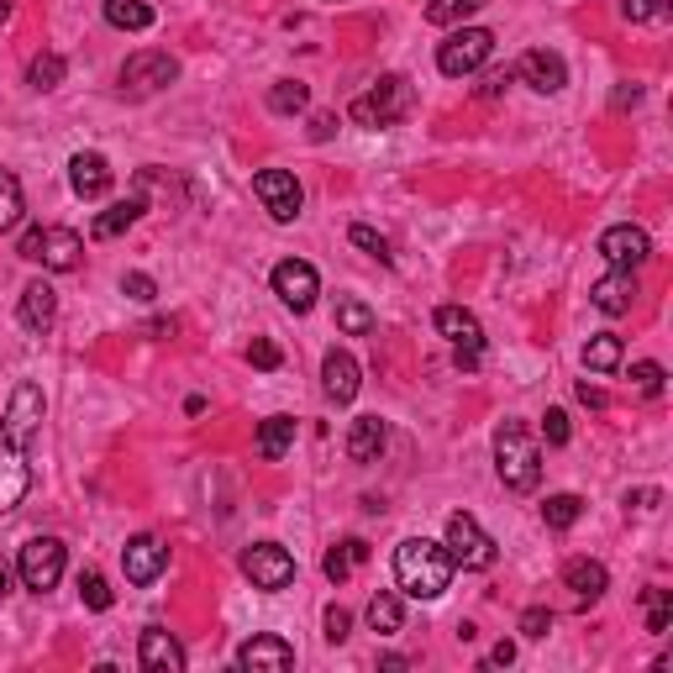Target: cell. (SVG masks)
I'll use <instances>...</instances> for the list:
<instances>
[{
	"label": "cell",
	"mask_w": 673,
	"mask_h": 673,
	"mask_svg": "<svg viewBox=\"0 0 673 673\" xmlns=\"http://www.w3.org/2000/svg\"><path fill=\"white\" fill-rule=\"evenodd\" d=\"M16 253H22L26 264L69 274V268H79V258H85V242H79V232H69V227H32Z\"/></svg>",
	"instance_id": "5b68a950"
},
{
	"label": "cell",
	"mask_w": 673,
	"mask_h": 673,
	"mask_svg": "<svg viewBox=\"0 0 673 673\" xmlns=\"http://www.w3.org/2000/svg\"><path fill=\"white\" fill-rule=\"evenodd\" d=\"M64 563H69V548L58 537H32L22 548V558H16V574H22V584L32 595H48L53 584L64 578Z\"/></svg>",
	"instance_id": "8992f818"
},
{
	"label": "cell",
	"mask_w": 673,
	"mask_h": 673,
	"mask_svg": "<svg viewBox=\"0 0 673 673\" xmlns=\"http://www.w3.org/2000/svg\"><path fill=\"white\" fill-rule=\"evenodd\" d=\"M663 379H669V374H663V363H631V385L642 389V395H663Z\"/></svg>",
	"instance_id": "ab89813d"
},
{
	"label": "cell",
	"mask_w": 673,
	"mask_h": 673,
	"mask_svg": "<svg viewBox=\"0 0 673 673\" xmlns=\"http://www.w3.org/2000/svg\"><path fill=\"white\" fill-rule=\"evenodd\" d=\"M336 327L347 336H368L374 332V311H368L363 300H353V295H342V300H336Z\"/></svg>",
	"instance_id": "1f68e13d"
},
{
	"label": "cell",
	"mask_w": 673,
	"mask_h": 673,
	"mask_svg": "<svg viewBox=\"0 0 673 673\" xmlns=\"http://www.w3.org/2000/svg\"><path fill=\"white\" fill-rule=\"evenodd\" d=\"M495 468H500L505 489H516V495L537 489V479H542V448H537V437L521 421H500V432H495Z\"/></svg>",
	"instance_id": "3957f363"
},
{
	"label": "cell",
	"mask_w": 673,
	"mask_h": 673,
	"mask_svg": "<svg viewBox=\"0 0 673 673\" xmlns=\"http://www.w3.org/2000/svg\"><path fill=\"white\" fill-rule=\"evenodd\" d=\"M332 132H336V117H316L311 121V137H316V143H327Z\"/></svg>",
	"instance_id": "f907efd6"
},
{
	"label": "cell",
	"mask_w": 673,
	"mask_h": 673,
	"mask_svg": "<svg viewBox=\"0 0 673 673\" xmlns=\"http://www.w3.org/2000/svg\"><path fill=\"white\" fill-rule=\"evenodd\" d=\"M321 389H327V400H336V406H353V400H358L363 368L347 347H332V353L321 358Z\"/></svg>",
	"instance_id": "5bb4252c"
},
{
	"label": "cell",
	"mask_w": 673,
	"mask_h": 673,
	"mask_svg": "<svg viewBox=\"0 0 673 673\" xmlns=\"http://www.w3.org/2000/svg\"><path fill=\"white\" fill-rule=\"evenodd\" d=\"M489 53H495V32H484V26H457L453 37L437 48V69L448 74V79H463V74L484 69Z\"/></svg>",
	"instance_id": "52a82bcc"
},
{
	"label": "cell",
	"mask_w": 673,
	"mask_h": 673,
	"mask_svg": "<svg viewBox=\"0 0 673 673\" xmlns=\"http://www.w3.org/2000/svg\"><path fill=\"white\" fill-rule=\"evenodd\" d=\"M289 448H295V416H268L264 427H258V457L279 463Z\"/></svg>",
	"instance_id": "4316f807"
},
{
	"label": "cell",
	"mask_w": 673,
	"mask_h": 673,
	"mask_svg": "<svg viewBox=\"0 0 673 673\" xmlns=\"http://www.w3.org/2000/svg\"><path fill=\"white\" fill-rule=\"evenodd\" d=\"M548 631H553V610H548V605H531V610H521V637H531V642H537V637H548Z\"/></svg>",
	"instance_id": "b9f144b4"
},
{
	"label": "cell",
	"mask_w": 673,
	"mask_h": 673,
	"mask_svg": "<svg viewBox=\"0 0 673 673\" xmlns=\"http://www.w3.org/2000/svg\"><path fill=\"white\" fill-rule=\"evenodd\" d=\"M143 211H147V200H143V195H126V200H117V206H106V211H100V217L90 221V238H96V242L121 238V232H126L132 221L143 217Z\"/></svg>",
	"instance_id": "d4e9b609"
},
{
	"label": "cell",
	"mask_w": 673,
	"mask_h": 673,
	"mask_svg": "<svg viewBox=\"0 0 673 673\" xmlns=\"http://www.w3.org/2000/svg\"><path fill=\"white\" fill-rule=\"evenodd\" d=\"M363 563H368V542H363V537H347V542H336L332 553L321 558V574L332 578V584H347L353 569H363Z\"/></svg>",
	"instance_id": "484cf974"
},
{
	"label": "cell",
	"mask_w": 673,
	"mask_h": 673,
	"mask_svg": "<svg viewBox=\"0 0 673 673\" xmlns=\"http://www.w3.org/2000/svg\"><path fill=\"white\" fill-rule=\"evenodd\" d=\"M253 195L264 200V211L274 221H295L300 206H306V190H300V179L289 168H258L253 174Z\"/></svg>",
	"instance_id": "30bf717a"
},
{
	"label": "cell",
	"mask_w": 673,
	"mask_h": 673,
	"mask_svg": "<svg viewBox=\"0 0 673 673\" xmlns=\"http://www.w3.org/2000/svg\"><path fill=\"white\" fill-rule=\"evenodd\" d=\"M238 669H253V673H285L295 669V648L285 637H253L238 648Z\"/></svg>",
	"instance_id": "e0dca14e"
},
{
	"label": "cell",
	"mask_w": 673,
	"mask_h": 673,
	"mask_svg": "<svg viewBox=\"0 0 673 673\" xmlns=\"http://www.w3.org/2000/svg\"><path fill=\"white\" fill-rule=\"evenodd\" d=\"M43 427V389L22 379L11 389V406L0 416V516H11L16 505L26 500L32 489V463H26V448Z\"/></svg>",
	"instance_id": "6da1fadb"
},
{
	"label": "cell",
	"mask_w": 673,
	"mask_h": 673,
	"mask_svg": "<svg viewBox=\"0 0 673 673\" xmlns=\"http://www.w3.org/2000/svg\"><path fill=\"white\" fill-rule=\"evenodd\" d=\"M516 79H521V85H531L537 96H558V90L569 85V64H563L553 48H531L527 58L516 64Z\"/></svg>",
	"instance_id": "9a60e30c"
},
{
	"label": "cell",
	"mask_w": 673,
	"mask_h": 673,
	"mask_svg": "<svg viewBox=\"0 0 673 673\" xmlns=\"http://www.w3.org/2000/svg\"><path fill=\"white\" fill-rule=\"evenodd\" d=\"M626 22H652L658 11H663V0H621Z\"/></svg>",
	"instance_id": "bcb514c9"
},
{
	"label": "cell",
	"mask_w": 673,
	"mask_h": 673,
	"mask_svg": "<svg viewBox=\"0 0 673 673\" xmlns=\"http://www.w3.org/2000/svg\"><path fill=\"white\" fill-rule=\"evenodd\" d=\"M26 200H22V179L11 174V168H0V232H11L16 221H22Z\"/></svg>",
	"instance_id": "4dcf8cb0"
},
{
	"label": "cell",
	"mask_w": 673,
	"mask_h": 673,
	"mask_svg": "<svg viewBox=\"0 0 673 673\" xmlns=\"http://www.w3.org/2000/svg\"><path fill=\"white\" fill-rule=\"evenodd\" d=\"M106 22L121 32H147L153 26V5L147 0H106Z\"/></svg>",
	"instance_id": "f546056e"
},
{
	"label": "cell",
	"mask_w": 673,
	"mask_h": 673,
	"mask_svg": "<svg viewBox=\"0 0 673 673\" xmlns=\"http://www.w3.org/2000/svg\"><path fill=\"white\" fill-rule=\"evenodd\" d=\"M121 295H126V300H137V306H147V300L158 295V285H153L147 274H121Z\"/></svg>",
	"instance_id": "7bdbcfd3"
},
{
	"label": "cell",
	"mask_w": 673,
	"mask_h": 673,
	"mask_svg": "<svg viewBox=\"0 0 673 673\" xmlns=\"http://www.w3.org/2000/svg\"><path fill=\"white\" fill-rule=\"evenodd\" d=\"M137 663H143L147 673H185V648L168 637L164 626H147L143 648H137Z\"/></svg>",
	"instance_id": "d6986e66"
},
{
	"label": "cell",
	"mask_w": 673,
	"mask_h": 673,
	"mask_svg": "<svg viewBox=\"0 0 673 673\" xmlns=\"http://www.w3.org/2000/svg\"><path fill=\"white\" fill-rule=\"evenodd\" d=\"M79 600L90 605V610H111V600H117V595H111V584H106V574H96V569H85V574H79Z\"/></svg>",
	"instance_id": "74e56055"
},
{
	"label": "cell",
	"mask_w": 673,
	"mask_h": 673,
	"mask_svg": "<svg viewBox=\"0 0 673 673\" xmlns=\"http://www.w3.org/2000/svg\"><path fill=\"white\" fill-rule=\"evenodd\" d=\"M516 663V642H495L489 648V669H510Z\"/></svg>",
	"instance_id": "c3c4849f"
},
{
	"label": "cell",
	"mask_w": 673,
	"mask_h": 673,
	"mask_svg": "<svg viewBox=\"0 0 673 673\" xmlns=\"http://www.w3.org/2000/svg\"><path fill=\"white\" fill-rule=\"evenodd\" d=\"M11 22V0H0V26Z\"/></svg>",
	"instance_id": "11a10c76"
},
{
	"label": "cell",
	"mask_w": 673,
	"mask_h": 673,
	"mask_svg": "<svg viewBox=\"0 0 673 673\" xmlns=\"http://www.w3.org/2000/svg\"><path fill=\"white\" fill-rule=\"evenodd\" d=\"M16 316H22L26 332H48L53 321H58V295H53L48 279H32V285L22 289V306H16Z\"/></svg>",
	"instance_id": "ffe728a7"
},
{
	"label": "cell",
	"mask_w": 673,
	"mask_h": 673,
	"mask_svg": "<svg viewBox=\"0 0 673 673\" xmlns=\"http://www.w3.org/2000/svg\"><path fill=\"white\" fill-rule=\"evenodd\" d=\"M321 626H327V642H347L353 637V610H342V605H327V616H321Z\"/></svg>",
	"instance_id": "60d3db41"
},
{
	"label": "cell",
	"mask_w": 673,
	"mask_h": 673,
	"mask_svg": "<svg viewBox=\"0 0 673 673\" xmlns=\"http://www.w3.org/2000/svg\"><path fill=\"white\" fill-rule=\"evenodd\" d=\"M437 332L448 336L453 347H463V353H479V347H484L479 316L463 311V306H442V311H437Z\"/></svg>",
	"instance_id": "7402d4cb"
},
{
	"label": "cell",
	"mask_w": 673,
	"mask_h": 673,
	"mask_svg": "<svg viewBox=\"0 0 673 673\" xmlns=\"http://www.w3.org/2000/svg\"><path fill=\"white\" fill-rule=\"evenodd\" d=\"M368 626H374L379 637H395V631L406 626V605H400V595H389V589H379V595L368 600Z\"/></svg>",
	"instance_id": "83f0119b"
},
{
	"label": "cell",
	"mask_w": 673,
	"mask_h": 673,
	"mask_svg": "<svg viewBox=\"0 0 673 673\" xmlns=\"http://www.w3.org/2000/svg\"><path fill=\"white\" fill-rule=\"evenodd\" d=\"M143 332L147 336H174V316H164V321H147Z\"/></svg>",
	"instance_id": "816d5d0a"
},
{
	"label": "cell",
	"mask_w": 673,
	"mask_h": 673,
	"mask_svg": "<svg viewBox=\"0 0 673 673\" xmlns=\"http://www.w3.org/2000/svg\"><path fill=\"white\" fill-rule=\"evenodd\" d=\"M578 516H584V500H578V495H548V505H542V521L553 531H569Z\"/></svg>",
	"instance_id": "8d00e7d4"
},
{
	"label": "cell",
	"mask_w": 673,
	"mask_h": 673,
	"mask_svg": "<svg viewBox=\"0 0 673 673\" xmlns=\"http://www.w3.org/2000/svg\"><path fill=\"white\" fill-rule=\"evenodd\" d=\"M242 574L253 578V589H289L295 584V558L279 542H258L242 553Z\"/></svg>",
	"instance_id": "8fae6325"
},
{
	"label": "cell",
	"mask_w": 673,
	"mask_h": 673,
	"mask_svg": "<svg viewBox=\"0 0 673 673\" xmlns=\"http://www.w3.org/2000/svg\"><path fill=\"white\" fill-rule=\"evenodd\" d=\"M395 578L410 600H442L453 584V553L432 537H406L395 548Z\"/></svg>",
	"instance_id": "7a4b0ae2"
},
{
	"label": "cell",
	"mask_w": 673,
	"mask_h": 673,
	"mask_svg": "<svg viewBox=\"0 0 673 673\" xmlns=\"http://www.w3.org/2000/svg\"><path fill=\"white\" fill-rule=\"evenodd\" d=\"M637 100H642V90H637V85H631V90H616V106H637Z\"/></svg>",
	"instance_id": "f5cc1de1"
},
{
	"label": "cell",
	"mask_w": 673,
	"mask_h": 673,
	"mask_svg": "<svg viewBox=\"0 0 673 673\" xmlns=\"http://www.w3.org/2000/svg\"><path fill=\"white\" fill-rule=\"evenodd\" d=\"M69 190L79 195V200H100V195L111 190V164H106V153H74Z\"/></svg>",
	"instance_id": "ac0fdd59"
},
{
	"label": "cell",
	"mask_w": 673,
	"mask_h": 673,
	"mask_svg": "<svg viewBox=\"0 0 673 673\" xmlns=\"http://www.w3.org/2000/svg\"><path fill=\"white\" fill-rule=\"evenodd\" d=\"M247 363H253V368H279V363H285V353H279L268 336H253V347H247Z\"/></svg>",
	"instance_id": "ee69618b"
},
{
	"label": "cell",
	"mask_w": 673,
	"mask_h": 673,
	"mask_svg": "<svg viewBox=\"0 0 673 673\" xmlns=\"http://www.w3.org/2000/svg\"><path fill=\"white\" fill-rule=\"evenodd\" d=\"M306 100H311V90H306L300 79H279V85L268 90V111H279V117H295V111H306Z\"/></svg>",
	"instance_id": "e575fe53"
},
{
	"label": "cell",
	"mask_w": 673,
	"mask_h": 673,
	"mask_svg": "<svg viewBox=\"0 0 673 673\" xmlns=\"http://www.w3.org/2000/svg\"><path fill=\"white\" fill-rule=\"evenodd\" d=\"M589 295H595V306H600L605 316H626L637 306V274H631V268H610Z\"/></svg>",
	"instance_id": "44dd1931"
},
{
	"label": "cell",
	"mask_w": 673,
	"mask_h": 673,
	"mask_svg": "<svg viewBox=\"0 0 673 673\" xmlns=\"http://www.w3.org/2000/svg\"><path fill=\"white\" fill-rule=\"evenodd\" d=\"M179 79V64L168 58V53H132L126 64H121V96H132V100H143V96H158V90H168Z\"/></svg>",
	"instance_id": "ba28073f"
},
{
	"label": "cell",
	"mask_w": 673,
	"mask_h": 673,
	"mask_svg": "<svg viewBox=\"0 0 673 673\" xmlns=\"http://www.w3.org/2000/svg\"><path fill=\"white\" fill-rule=\"evenodd\" d=\"M600 253H605V264L610 268H637L652 258V238L642 232V227H631V221H621V227H605L600 232Z\"/></svg>",
	"instance_id": "7c38bea8"
},
{
	"label": "cell",
	"mask_w": 673,
	"mask_h": 673,
	"mask_svg": "<svg viewBox=\"0 0 673 673\" xmlns=\"http://www.w3.org/2000/svg\"><path fill=\"white\" fill-rule=\"evenodd\" d=\"M410 100H416V90H410L406 74H385L374 90H363V96L347 106V117L358 121V126H395V121L410 111Z\"/></svg>",
	"instance_id": "277c9868"
},
{
	"label": "cell",
	"mask_w": 673,
	"mask_h": 673,
	"mask_svg": "<svg viewBox=\"0 0 673 673\" xmlns=\"http://www.w3.org/2000/svg\"><path fill=\"white\" fill-rule=\"evenodd\" d=\"M642 616H648V631L663 637L673 626V595L669 589H642Z\"/></svg>",
	"instance_id": "836d02e7"
},
{
	"label": "cell",
	"mask_w": 673,
	"mask_h": 673,
	"mask_svg": "<svg viewBox=\"0 0 673 673\" xmlns=\"http://www.w3.org/2000/svg\"><path fill=\"white\" fill-rule=\"evenodd\" d=\"M121 569H126V584H153V578L168 569V548L158 537H132L126 548H121Z\"/></svg>",
	"instance_id": "2e32d148"
},
{
	"label": "cell",
	"mask_w": 673,
	"mask_h": 673,
	"mask_svg": "<svg viewBox=\"0 0 673 673\" xmlns=\"http://www.w3.org/2000/svg\"><path fill=\"white\" fill-rule=\"evenodd\" d=\"M578 406H589V410H605V389H595L589 379L578 385Z\"/></svg>",
	"instance_id": "681fc988"
},
{
	"label": "cell",
	"mask_w": 673,
	"mask_h": 673,
	"mask_svg": "<svg viewBox=\"0 0 673 673\" xmlns=\"http://www.w3.org/2000/svg\"><path fill=\"white\" fill-rule=\"evenodd\" d=\"M347 242H353V247H363V253H368V258H379V264H389V238L385 232H374V227H347Z\"/></svg>",
	"instance_id": "f35d334b"
},
{
	"label": "cell",
	"mask_w": 673,
	"mask_h": 673,
	"mask_svg": "<svg viewBox=\"0 0 673 673\" xmlns=\"http://www.w3.org/2000/svg\"><path fill=\"white\" fill-rule=\"evenodd\" d=\"M584 368H589V374H616V368H621V336L616 332L589 336V347H584Z\"/></svg>",
	"instance_id": "f1b7e54d"
},
{
	"label": "cell",
	"mask_w": 673,
	"mask_h": 673,
	"mask_svg": "<svg viewBox=\"0 0 673 673\" xmlns=\"http://www.w3.org/2000/svg\"><path fill=\"white\" fill-rule=\"evenodd\" d=\"M448 553H453V569H489L495 563V542H489V531L468 516V510H453L448 516V542H442Z\"/></svg>",
	"instance_id": "9c48e42d"
},
{
	"label": "cell",
	"mask_w": 673,
	"mask_h": 673,
	"mask_svg": "<svg viewBox=\"0 0 673 673\" xmlns=\"http://www.w3.org/2000/svg\"><path fill=\"white\" fill-rule=\"evenodd\" d=\"M479 5H489V0H427V22L432 26H457L463 16H474Z\"/></svg>",
	"instance_id": "d590c367"
},
{
	"label": "cell",
	"mask_w": 673,
	"mask_h": 673,
	"mask_svg": "<svg viewBox=\"0 0 673 673\" xmlns=\"http://www.w3.org/2000/svg\"><path fill=\"white\" fill-rule=\"evenodd\" d=\"M64 69H69V64H64L58 53H37L32 69H26V85H32V90H58V85H64Z\"/></svg>",
	"instance_id": "d6a6232c"
},
{
	"label": "cell",
	"mask_w": 673,
	"mask_h": 673,
	"mask_svg": "<svg viewBox=\"0 0 673 673\" xmlns=\"http://www.w3.org/2000/svg\"><path fill=\"white\" fill-rule=\"evenodd\" d=\"M274 295H279L295 316H306L316 306V295H321V279H316V268L306 264V258H285V264L274 268Z\"/></svg>",
	"instance_id": "4fadbf2b"
},
{
	"label": "cell",
	"mask_w": 673,
	"mask_h": 673,
	"mask_svg": "<svg viewBox=\"0 0 673 673\" xmlns=\"http://www.w3.org/2000/svg\"><path fill=\"white\" fill-rule=\"evenodd\" d=\"M516 79V69H495V74H484V85H479V96L484 100H495V96H505V85Z\"/></svg>",
	"instance_id": "7dc6e473"
},
{
	"label": "cell",
	"mask_w": 673,
	"mask_h": 673,
	"mask_svg": "<svg viewBox=\"0 0 673 673\" xmlns=\"http://www.w3.org/2000/svg\"><path fill=\"white\" fill-rule=\"evenodd\" d=\"M385 442H389V427L379 416H358V421L347 427V457H353V463H379Z\"/></svg>",
	"instance_id": "603a6c76"
},
{
	"label": "cell",
	"mask_w": 673,
	"mask_h": 673,
	"mask_svg": "<svg viewBox=\"0 0 673 673\" xmlns=\"http://www.w3.org/2000/svg\"><path fill=\"white\" fill-rule=\"evenodd\" d=\"M0 595H11V563H0Z\"/></svg>",
	"instance_id": "db71d44e"
},
{
	"label": "cell",
	"mask_w": 673,
	"mask_h": 673,
	"mask_svg": "<svg viewBox=\"0 0 673 673\" xmlns=\"http://www.w3.org/2000/svg\"><path fill=\"white\" fill-rule=\"evenodd\" d=\"M563 584L574 589L578 605H595L610 589V574H605V563H595V558H574L569 569H563Z\"/></svg>",
	"instance_id": "cb8c5ba5"
},
{
	"label": "cell",
	"mask_w": 673,
	"mask_h": 673,
	"mask_svg": "<svg viewBox=\"0 0 673 673\" xmlns=\"http://www.w3.org/2000/svg\"><path fill=\"white\" fill-rule=\"evenodd\" d=\"M542 437H548V448H563V442H569V410H548V416H542Z\"/></svg>",
	"instance_id": "f6af8a7d"
}]
</instances>
